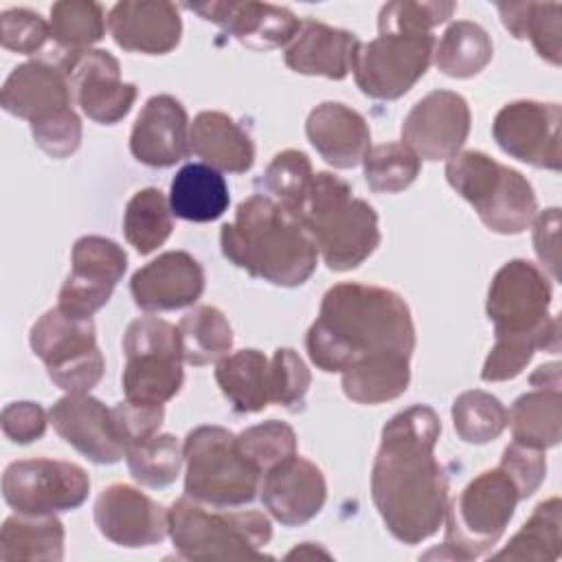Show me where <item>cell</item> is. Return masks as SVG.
Instances as JSON below:
<instances>
[{
    "instance_id": "1",
    "label": "cell",
    "mask_w": 562,
    "mask_h": 562,
    "mask_svg": "<svg viewBox=\"0 0 562 562\" xmlns=\"http://www.w3.org/2000/svg\"><path fill=\"white\" fill-rule=\"evenodd\" d=\"M439 435V415L426 404L395 413L382 428L371 501L389 533L404 544L437 533L448 509V474L435 457Z\"/></svg>"
},
{
    "instance_id": "2",
    "label": "cell",
    "mask_w": 562,
    "mask_h": 562,
    "mask_svg": "<svg viewBox=\"0 0 562 562\" xmlns=\"http://www.w3.org/2000/svg\"><path fill=\"white\" fill-rule=\"evenodd\" d=\"M310 360L325 373L384 356L415 351V325L406 301L386 288L336 283L321 301L305 336Z\"/></svg>"
},
{
    "instance_id": "3",
    "label": "cell",
    "mask_w": 562,
    "mask_h": 562,
    "mask_svg": "<svg viewBox=\"0 0 562 562\" xmlns=\"http://www.w3.org/2000/svg\"><path fill=\"white\" fill-rule=\"evenodd\" d=\"M224 257L272 285H303L316 270L318 250L294 211L266 193L239 202L233 222L220 231Z\"/></svg>"
},
{
    "instance_id": "4",
    "label": "cell",
    "mask_w": 562,
    "mask_h": 562,
    "mask_svg": "<svg viewBox=\"0 0 562 562\" xmlns=\"http://www.w3.org/2000/svg\"><path fill=\"white\" fill-rule=\"evenodd\" d=\"M294 213L334 272L358 268L380 246L378 213L331 171L314 173L310 191Z\"/></svg>"
},
{
    "instance_id": "5",
    "label": "cell",
    "mask_w": 562,
    "mask_h": 562,
    "mask_svg": "<svg viewBox=\"0 0 562 562\" xmlns=\"http://www.w3.org/2000/svg\"><path fill=\"white\" fill-rule=\"evenodd\" d=\"M169 538L184 560H255L272 525L257 509H220L182 496L169 507Z\"/></svg>"
},
{
    "instance_id": "6",
    "label": "cell",
    "mask_w": 562,
    "mask_h": 562,
    "mask_svg": "<svg viewBox=\"0 0 562 562\" xmlns=\"http://www.w3.org/2000/svg\"><path fill=\"white\" fill-rule=\"evenodd\" d=\"M446 180L472 204L492 233L518 235L538 215V200L529 180L485 151L468 149L452 156L446 162Z\"/></svg>"
},
{
    "instance_id": "7",
    "label": "cell",
    "mask_w": 562,
    "mask_h": 562,
    "mask_svg": "<svg viewBox=\"0 0 562 562\" xmlns=\"http://www.w3.org/2000/svg\"><path fill=\"white\" fill-rule=\"evenodd\" d=\"M520 494L503 468L476 474L450 503L443 516L441 549L424 558L474 560L485 555L505 533Z\"/></svg>"
},
{
    "instance_id": "8",
    "label": "cell",
    "mask_w": 562,
    "mask_h": 562,
    "mask_svg": "<svg viewBox=\"0 0 562 562\" xmlns=\"http://www.w3.org/2000/svg\"><path fill=\"white\" fill-rule=\"evenodd\" d=\"M551 281L527 259L503 263L487 290L485 312L496 338H525L538 349L560 351V318L549 314Z\"/></svg>"
},
{
    "instance_id": "9",
    "label": "cell",
    "mask_w": 562,
    "mask_h": 562,
    "mask_svg": "<svg viewBox=\"0 0 562 562\" xmlns=\"http://www.w3.org/2000/svg\"><path fill=\"white\" fill-rule=\"evenodd\" d=\"M184 496L209 507H241L259 494L261 474L241 454L237 435L222 426H198L182 443Z\"/></svg>"
},
{
    "instance_id": "10",
    "label": "cell",
    "mask_w": 562,
    "mask_h": 562,
    "mask_svg": "<svg viewBox=\"0 0 562 562\" xmlns=\"http://www.w3.org/2000/svg\"><path fill=\"white\" fill-rule=\"evenodd\" d=\"M125 367L121 375L125 400L165 404L184 382L182 345L178 327L158 316L132 321L123 336Z\"/></svg>"
},
{
    "instance_id": "11",
    "label": "cell",
    "mask_w": 562,
    "mask_h": 562,
    "mask_svg": "<svg viewBox=\"0 0 562 562\" xmlns=\"http://www.w3.org/2000/svg\"><path fill=\"white\" fill-rule=\"evenodd\" d=\"M29 345L46 364L50 382L66 393H90L103 378L105 360L92 318H75L53 307L31 327Z\"/></svg>"
},
{
    "instance_id": "12",
    "label": "cell",
    "mask_w": 562,
    "mask_h": 562,
    "mask_svg": "<svg viewBox=\"0 0 562 562\" xmlns=\"http://www.w3.org/2000/svg\"><path fill=\"white\" fill-rule=\"evenodd\" d=\"M432 33H378L360 42L351 57V72L360 92L378 101L404 97L428 70L435 55Z\"/></svg>"
},
{
    "instance_id": "13",
    "label": "cell",
    "mask_w": 562,
    "mask_h": 562,
    "mask_svg": "<svg viewBox=\"0 0 562 562\" xmlns=\"http://www.w3.org/2000/svg\"><path fill=\"white\" fill-rule=\"evenodd\" d=\"M90 492L86 470L59 459H22L7 465L2 496L20 514H59L77 509Z\"/></svg>"
},
{
    "instance_id": "14",
    "label": "cell",
    "mask_w": 562,
    "mask_h": 562,
    "mask_svg": "<svg viewBox=\"0 0 562 562\" xmlns=\"http://www.w3.org/2000/svg\"><path fill=\"white\" fill-rule=\"evenodd\" d=\"M70 272L57 307L75 318H90L112 296L127 268L125 250L101 235H83L72 246Z\"/></svg>"
},
{
    "instance_id": "15",
    "label": "cell",
    "mask_w": 562,
    "mask_h": 562,
    "mask_svg": "<svg viewBox=\"0 0 562 562\" xmlns=\"http://www.w3.org/2000/svg\"><path fill=\"white\" fill-rule=\"evenodd\" d=\"M562 110L558 103L520 99L503 105L492 123L496 145L512 158L538 169H562Z\"/></svg>"
},
{
    "instance_id": "16",
    "label": "cell",
    "mask_w": 562,
    "mask_h": 562,
    "mask_svg": "<svg viewBox=\"0 0 562 562\" xmlns=\"http://www.w3.org/2000/svg\"><path fill=\"white\" fill-rule=\"evenodd\" d=\"M61 68L70 81L72 99L90 121L114 125L130 114L138 88L121 79V64L112 53L90 48L68 55Z\"/></svg>"
},
{
    "instance_id": "17",
    "label": "cell",
    "mask_w": 562,
    "mask_h": 562,
    "mask_svg": "<svg viewBox=\"0 0 562 562\" xmlns=\"http://www.w3.org/2000/svg\"><path fill=\"white\" fill-rule=\"evenodd\" d=\"M470 105L452 90L422 97L402 121V143L419 160H450L470 134Z\"/></svg>"
},
{
    "instance_id": "18",
    "label": "cell",
    "mask_w": 562,
    "mask_h": 562,
    "mask_svg": "<svg viewBox=\"0 0 562 562\" xmlns=\"http://www.w3.org/2000/svg\"><path fill=\"white\" fill-rule=\"evenodd\" d=\"M94 525L114 544L151 547L169 536V509L127 483H112L94 501Z\"/></svg>"
},
{
    "instance_id": "19",
    "label": "cell",
    "mask_w": 562,
    "mask_h": 562,
    "mask_svg": "<svg viewBox=\"0 0 562 562\" xmlns=\"http://www.w3.org/2000/svg\"><path fill=\"white\" fill-rule=\"evenodd\" d=\"M48 422L66 443L92 463L110 465L125 457V441L112 408L90 393H66L59 397L48 411Z\"/></svg>"
},
{
    "instance_id": "20",
    "label": "cell",
    "mask_w": 562,
    "mask_h": 562,
    "mask_svg": "<svg viewBox=\"0 0 562 562\" xmlns=\"http://www.w3.org/2000/svg\"><path fill=\"white\" fill-rule=\"evenodd\" d=\"M184 7L255 50L288 46L301 26V20L290 9L270 2L206 0Z\"/></svg>"
},
{
    "instance_id": "21",
    "label": "cell",
    "mask_w": 562,
    "mask_h": 562,
    "mask_svg": "<svg viewBox=\"0 0 562 562\" xmlns=\"http://www.w3.org/2000/svg\"><path fill=\"white\" fill-rule=\"evenodd\" d=\"M259 496L274 520L296 527L323 509L327 483L316 463L294 454L261 474Z\"/></svg>"
},
{
    "instance_id": "22",
    "label": "cell",
    "mask_w": 562,
    "mask_h": 562,
    "mask_svg": "<svg viewBox=\"0 0 562 562\" xmlns=\"http://www.w3.org/2000/svg\"><path fill=\"white\" fill-rule=\"evenodd\" d=\"M204 270L184 250H167L130 279L134 303L145 312H171L193 305L204 292Z\"/></svg>"
},
{
    "instance_id": "23",
    "label": "cell",
    "mask_w": 562,
    "mask_h": 562,
    "mask_svg": "<svg viewBox=\"0 0 562 562\" xmlns=\"http://www.w3.org/2000/svg\"><path fill=\"white\" fill-rule=\"evenodd\" d=\"M189 127L187 110L176 97L154 94L145 101L134 121L130 151L147 167H173L191 151Z\"/></svg>"
},
{
    "instance_id": "24",
    "label": "cell",
    "mask_w": 562,
    "mask_h": 562,
    "mask_svg": "<svg viewBox=\"0 0 562 562\" xmlns=\"http://www.w3.org/2000/svg\"><path fill=\"white\" fill-rule=\"evenodd\" d=\"M70 103L72 90L64 68L46 57L15 66L0 90L2 110L29 123L44 121Z\"/></svg>"
},
{
    "instance_id": "25",
    "label": "cell",
    "mask_w": 562,
    "mask_h": 562,
    "mask_svg": "<svg viewBox=\"0 0 562 562\" xmlns=\"http://www.w3.org/2000/svg\"><path fill=\"white\" fill-rule=\"evenodd\" d=\"M108 29L123 50L167 55L180 44L182 20L173 2L123 0L110 9Z\"/></svg>"
},
{
    "instance_id": "26",
    "label": "cell",
    "mask_w": 562,
    "mask_h": 562,
    "mask_svg": "<svg viewBox=\"0 0 562 562\" xmlns=\"http://www.w3.org/2000/svg\"><path fill=\"white\" fill-rule=\"evenodd\" d=\"M305 134L321 158L336 169L358 167L371 149V132L360 112L340 103H318L305 121Z\"/></svg>"
},
{
    "instance_id": "27",
    "label": "cell",
    "mask_w": 562,
    "mask_h": 562,
    "mask_svg": "<svg viewBox=\"0 0 562 562\" xmlns=\"http://www.w3.org/2000/svg\"><path fill=\"white\" fill-rule=\"evenodd\" d=\"M360 40L356 33L318 20H301L292 42L285 46V66L299 75L340 81L351 70V57Z\"/></svg>"
},
{
    "instance_id": "28",
    "label": "cell",
    "mask_w": 562,
    "mask_h": 562,
    "mask_svg": "<svg viewBox=\"0 0 562 562\" xmlns=\"http://www.w3.org/2000/svg\"><path fill=\"white\" fill-rule=\"evenodd\" d=\"M191 151L209 167L228 173H246L255 162L250 134L228 114L204 110L189 127Z\"/></svg>"
},
{
    "instance_id": "29",
    "label": "cell",
    "mask_w": 562,
    "mask_h": 562,
    "mask_svg": "<svg viewBox=\"0 0 562 562\" xmlns=\"http://www.w3.org/2000/svg\"><path fill=\"white\" fill-rule=\"evenodd\" d=\"M231 193L224 176L204 165L189 162L178 169L169 187L171 213L187 222H213L228 211Z\"/></svg>"
},
{
    "instance_id": "30",
    "label": "cell",
    "mask_w": 562,
    "mask_h": 562,
    "mask_svg": "<svg viewBox=\"0 0 562 562\" xmlns=\"http://www.w3.org/2000/svg\"><path fill=\"white\" fill-rule=\"evenodd\" d=\"M66 531L55 514L15 512L0 529V560H64Z\"/></svg>"
},
{
    "instance_id": "31",
    "label": "cell",
    "mask_w": 562,
    "mask_h": 562,
    "mask_svg": "<svg viewBox=\"0 0 562 562\" xmlns=\"http://www.w3.org/2000/svg\"><path fill=\"white\" fill-rule=\"evenodd\" d=\"M215 382L237 413H259L270 404V360L259 349L222 358L215 364Z\"/></svg>"
},
{
    "instance_id": "32",
    "label": "cell",
    "mask_w": 562,
    "mask_h": 562,
    "mask_svg": "<svg viewBox=\"0 0 562 562\" xmlns=\"http://www.w3.org/2000/svg\"><path fill=\"white\" fill-rule=\"evenodd\" d=\"M503 26L516 40H529L551 66L562 64V4L558 2H498Z\"/></svg>"
},
{
    "instance_id": "33",
    "label": "cell",
    "mask_w": 562,
    "mask_h": 562,
    "mask_svg": "<svg viewBox=\"0 0 562 562\" xmlns=\"http://www.w3.org/2000/svg\"><path fill=\"white\" fill-rule=\"evenodd\" d=\"M514 441L531 448H553L562 437V393L560 389H531L507 411Z\"/></svg>"
},
{
    "instance_id": "34",
    "label": "cell",
    "mask_w": 562,
    "mask_h": 562,
    "mask_svg": "<svg viewBox=\"0 0 562 562\" xmlns=\"http://www.w3.org/2000/svg\"><path fill=\"white\" fill-rule=\"evenodd\" d=\"M342 393L356 404H384L406 393L411 384V358L384 356L356 362L342 371Z\"/></svg>"
},
{
    "instance_id": "35",
    "label": "cell",
    "mask_w": 562,
    "mask_h": 562,
    "mask_svg": "<svg viewBox=\"0 0 562 562\" xmlns=\"http://www.w3.org/2000/svg\"><path fill=\"white\" fill-rule=\"evenodd\" d=\"M492 55L494 44L487 31L476 22L457 20L443 31L432 61L446 77L468 79L479 75L492 61Z\"/></svg>"
},
{
    "instance_id": "36",
    "label": "cell",
    "mask_w": 562,
    "mask_h": 562,
    "mask_svg": "<svg viewBox=\"0 0 562 562\" xmlns=\"http://www.w3.org/2000/svg\"><path fill=\"white\" fill-rule=\"evenodd\" d=\"M53 53L64 61L68 55L90 50L105 35L103 7L92 0H59L50 7Z\"/></svg>"
},
{
    "instance_id": "37",
    "label": "cell",
    "mask_w": 562,
    "mask_h": 562,
    "mask_svg": "<svg viewBox=\"0 0 562 562\" xmlns=\"http://www.w3.org/2000/svg\"><path fill=\"white\" fill-rule=\"evenodd\" d=\"M182 358L193 367L217 364L233 349V327L213 305L191 307L178 323Z\"/></svg>"
},
{
    "instance_id": "38",
    "label": "cell",
    "mask_w": 562,
    "mask_h": 562,
    "mask_svg": "<svg viewBox=\"0 0 562 562\" xmlns=\"http://www.w3.org/2000/svg\"><path fill=\"white\" fill-rule=\"evenodd\" d=\"M560 529H562V503L551 496L538 503L518 533L492 555V560H538L553 562L560 558Z\"/></svg>"
},
{
    "instance_id": "39",
    "label": "cell",
    "mask_w": 562,
    "mask_h": 562,
    "mask_svg": "<svg viewBox=\"0 0 562 562\" xmlns=\"http://www.w3.org/2000/svg\"><path fill=\"white\" fill-rule=\"evenodd\" d=\"M171 206L165 193L156 187H147L136 191L123 213V235L130 246L138 255H149L156 248H160L171 231H173V217Z\"/></svg>"
},
{
    "instance_id": "40",
    "label": "cell",
    "mask_w": 562,
    "mask_h": 562,
    "mask_svg": "<svg viewBox=\"0 0 562 562\" xmlns=\"http://www.w3.org/2000/svg\"><path fill=\"white\" fill-rule=\"evenodd\" d=\"M452 424L461 441L483 446L498 439L505 430L507 408L487 391H463L452 402Z\"/></svg>"
},
{
    "instance_id": "41",
    "label": "cell",
    "mask_w": 562,
    "mask_h": 562,
    "mask_svg": "<svg viewBox=\"0 0 562 562\" xmlns=\"http://www.w3.org/2000/svg\"><path fill=\"white\" fill-rule=\"evenodd\" d=\"M125 461L134 481L147 487L171 485L184 463L182 446L173 435L156 432L149 439L132 443L125 450Z\"/></svg>"
},
{
    "instance_id": "42",
    "label": "cell",
    "mask_w": 562,
    "mask_h": 562,
    "mask_svg": "<svg viewBox=\"0 0 562 562\" xmlns=\"http://www.w3.org/2000/svg\"><path fill=\"white\" fill-rule=\"evenodd\" d=\"M364 180L375 193H400L422 171V160L404 143H382L367 151Z\"/></svg>"
},
{
    "instance_id": "43",
    "label": "cell",
    "mask_w": 562,
    "mask_h": 562,
    "mask_svg": "<svg viewBox=\"0 0 562 562\" xmlns=\"http://www.w3.org/2000/svg\"><path fill=\"white\" fill-rule=\"evenodd\" d=\"M314 180V169L307 154L299 149H283L274 154L263 171L266 195L277 200L290 211H296L305 200L310 184Z\"/></svg>"
},
{
    "instance_id": "44",
    "label": "cell",
    "mask_w": 562,
    "mask_h": 562,
    "mask_svg": "<svg viewBox=\"0 0 562 562\" xmlns=\"http://www.w3.org/2000/svg\"><path fill=\"white\" fill-rule=\"evenodd\" d=\"M237 446L255 470L263 474L296 454V435L290 424L270 419L241 430L237 435Z\"/></svg>"
},
{
    "instance_id": "45",
    "label": "cell",
    "mask_w": 562,
    "mask_h": 562,
    "mask_svg": "<svg viewBox=\"0 0 562 562\" xmlns=\"http://www.w3.org/2000/svg\"><path fill=\"white\" fill-rule=\"evenodd\" d=\"M457 11V2H411V0H397L386 2L378 13V33H432L435 26L443 24L452 13Z\"/></svg>"
},
{
    "instance_id": "46",
    "label": "cell",
    "mask_w": 562,
    "mask_h": 562,
    "mask_svg": "<svg viewBox=\"0 0 562 562\" xmlns=\"http://www.w3.org/2000/svg\"><path fill=\"white\" fill-rule=\"evenodd\" d=\"M310 384L312 373L303 358L290 347H279L270 358V402L296 413L303 408Z\"/></svg>"
},
{
    "instance_id": "47",
    "label": "cell",
    "mask_w": 562,
    "mask_h": 562,
    "mask_svg": "<svg viewBox=\"0 0 562 562\" xmlns=\"http://www.w3.org/2000/svg\"><path fill=\"white\" fill-rule=\"evenodd\" d=\"M50 40V24L35 11L9 9L0 15V42L20 55H42Z\"/></svg>"
},
{
    "instance_id": "48",
    "label": "cell",
    "mask_w": 562,
    "mask_h": 562,
    "mask_svg": "<svg viewBox=\"0 0 562 562\" xmlns=\"http://www.w3.org/2000/svg\"><path fill=\"white\" fill-rule=\"evenodd\" d=\"M35 145L50 158H68L81 145V121L72 108H66L44 121L31 123Z\"/></svg>"
},
{
    "instance_id": "49",
    "label": "cell",
    "mask_w": 562,
    "mask_h": 562,
    "mask_svg": "<svg viewBox=\"0 0 562 562\" xmlns=\"http://www.w3.org/2000/svg\"><path fill=\"white\" fill-rule=\"evenodd\" d=\"M498 468H503L507 476L514 481L522 501V498H529L542 485L547 476V457H544V450L540 448L512 441L503 450Z\"/></svg>"
},
{
    "instance_id": "50",
    "label": "cell",
    "mask_w": 562,
    "mask_h": 562,
    "mask_svg": "<svg viewBox=\"0 0 562 562\" xmlns=\"http://www.w3.org/2000/svg\"><path fill=\"white\" fill-rule=\"evenodd\" d=\"M538 351L536 342L525 338H496L481 369L483 382H505L522 373Z\"/></svg>"
},
{
    "instance_id": "51",
    "label": "cell",
    "mask_w": 562,
    "mask_h": 562,
    "mask_svg": "<svg viewBox=\"0 0 562 562\" xmlns=\"http://www.w3.org/2000/svg\"><path fill=\"white\" fill-rule=\"evenodd\" d=\"M112 415L127 450L132 443L149 439L160 430L165 419V404H138L123 400L112 406Z\"/></svg>"
},
{
    "instance_id": "52",
    "label": "cell",
    "mask_w": 562,
    "mask_h": 562,
    "mask_svg": "<svg viewBox=\"0 0 562 562\" xmlns=\"http://www.w3.org/2000/svg\"><path fill=\"white\" fill-rule=\"evenodd\" d=\"M48 424V413L37 402H11L0 415L2 432L13 443H31L42 439Z\"/></svg>"
},
{
    "instance_id": "53",
    "label": "cell",
    "mask_w": 562,
    "mask_h": 562,
    "mask_svg": "<svg viewBox=\"0 0 562 562\" xmlns=\"http://www.w3.org/2000/svg\"><path fill=\"white\" fill-rule=\"evenodd\" d=\"M533 250L540 263L560 279V250H558V228H560V209L551 206L533 217Z\"/></svg>"
},
{
    "instance_id": "54",
    "label": "cell",
    "mask_w": 562,
    "mask_h": 562,
    "mask_svg": "<svg viewBox=\"0 0 562 562\" xmlns=\"http://www.w3.org/2000/svg\"><path fill=\"white\" fill-rule=\"evenodd\" d=\"M533 389H560V364L549 362L538 367L529 378Z\"/></svg>"
},
{
    "instance_id": "55",
    "label": "cell",
    "mask_w": 562,
    "mask_h": 562,
    "mask_svg": "<svg viewBox=\"0 0 562 562\" xmlns=\"http://www.w3.org/2000/svg\"><path fill=\"white\" fill-rule=\"evenodd\" d=\"M316 555H321V558H331L329 551H325L323 547H316L314 542H303V544L294 547L285 558H288V560H294V558H316Z\"/></svg>"
}]
</instances>
